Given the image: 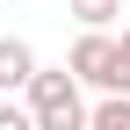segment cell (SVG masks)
<instances>
[{
    "instance_id": "7",
    "label": "cell",
    "mask_w": 130,
    "mask_h": 130,
    "mask_svg": "<svg viewBox=\"0 0 130 130\" xmlns=\"http://www.w3.org/2000/svg\"><path fill=\"white\" fill-rule=\"evenodd\" d=\"M0 130H36V123H29V108H14V101H0Z\"/></svg>"
},
{
    "instance_id": "1",
    "label": "cell",
    "mask_w": 130,
    "mask_h": 130,
    "mask_svg": "<svg viewBox=\"0 0 130 130\" xmlns=\"http://www.w3.org/2000/svg\"><path fill=\"white\" fill-rule=\"evenodd\" d=\"M22 94H29L22 108H29V123H36V130H87V87H79L65 65H51V72L36 65Z\"/></svg>"
},
{
    "instance_id": "4",
    "label": "cell",
    "mask_w": 130,
    "mask_h": 130,
    "mask_svg": "<svg viewBox=\"0 0 130 130\" xmlns=\"http://www.w3.org/2000/svg\"><path fill=\"white\" fill-rule=\"evenodd\" d=\"M87 130H130V94H101L87 108Z\"/></svg>"
},
{
    "instance_id": "2",
    "label": "cell",
    "mask_w": 130,
    "mask_h": 130,
    "mask_svg": "<svg viewBox=\"0 0 130 130\" xmlns=\"http://www.w3.org/2000/svg\"><path fill=\"white\" fill-rule=\"evenodd\" d=\"M108 58H116V36H108V29H87V36L72 43V58H65V72H72L79 87H101L108 94Z\"/></svg>"
},
{
    "instance_id": "5",
    "label": "cell",
    "mask_w": 130,
    "mask_h": 130,
    "mask_svg": "<svg viewBox=\"0 0 130 130\" xmlns=\"http://www.w3.org/2000/svg\"><path fill=\"white\" fill-rule=\"evenodd\" d=\"M65 7L79 14V29H108V22L123 14V0H65Z\"/></svg>"
},
{
    "instance_id": "3",
    "label": "cell",
    "mask_w": 130,
    "mask_h": 130,
    "mask_svg": "<svg viewBox=\"0 0 130 130\" xmlns=\"http://www.w3.org/2000/svg\"><path fill=\"white\" fill-rule=\"evenodd\" d=\"M29 72H36V51H29L22 36H0V94L29 87Z\"/></svg>"
},
{
    "instance_id": "6",
    "label": "cell",
    "mask_w": 130,
    "mask_h": 130,
    "mask_svg": "<svg viewBox=\"0 0 130 130\" xmlns=\"http://www.w3.org/2000/svg\"><path fill=\"white\" fill-rule=\"evenodd\" d=\"M108 94H130V29L116 36V58H108Z\"/></svg>"
}]
</instances>
